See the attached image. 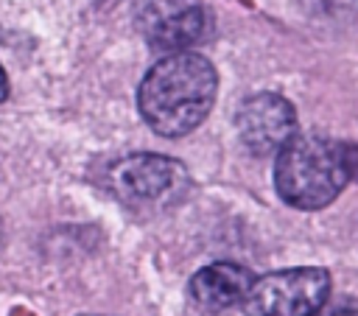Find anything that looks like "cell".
Masks as SVG:
<instances>
[{"label":"cell","mask_w":358,"mask_h":316,"mask_svg":"<svg viewBox=\"0 0 358 316\" xmlns=\"http://www.w3.org/2000/svg\"><path fill=\"white\" fill-rule=\"evenodd\" d=\"M218 73L201 53L179 50L159 59L140 84V112L162 137L193 131L213 109Z\"/></svg>","instance_id":"6da1fadb"},{"label":"cell","mask_w":358,"mask_h":316,"mask_svg":"<svg viewBox=\"0 0 358 316\" xmlns=\"http://www.w3.org/2000/svg\"><path fill=\"white\" fill-rule=\"evenodd\" d=\"M277 193L296 210L327 207L350 182L344 165V143L319 134H296L274 165Z\"/></svg>","instance_id":"7a4b0ae2"},{"label":"cell","mask_w":358,"mask_h":316,"mask_svg":"<svg viewBox=\"0 0 358 316\" xmlns=\"http://www.w3.org/2000/svg\"><path fill=\"white\" fill-rule=\"evenodd\" d=\"M330 299V274L316 266L255 277L243 308L249 316H316Z\"/></svg>","instance_id":"3957f363"},{"label":"cell","mask_w":358,"mask_h":316,"mask_svg":"<svg viewBox=\"0 0 358 316\" xmlns=\"http://www.w3.org/2000/svg\"><path fill=\"white\" fill-rule=\"evenodd\" d=\"M106 185L129 204H162L182 193L187 168L162 154H131L106 168Z\"/></svg>","instance_id":"277c9868"},{"label":"cell","mask_w":358,"mask_h":316,"mask_svg":"<svg viewBox=\"0 0 358 316\" xmlns=\"http://www.w3.org/2000/svg\"><path fill=\"white\" fill-rule=\"evenodd\" d=\"M241 143L257 154H280L296 137V112L277 92H257L243 101L235 117Z\"/></svg>","instance_id":"5b68a950"},{"label":"cell","mask_w":358,"mask_h":316,"mask_svg":"<svg viewBox=\"0 0 358 316\" xmlns=\"http://www.w3.org/2000/svg\"><path fill=\"white\" fill-rule=\"evenodd\" d=\"M137 31L159 50H182L199 42L204 31V8L199 0H137Z\"/></svg>","instance_id":"8992f818"},{"label":"cell","mask_w":358,"mask_h":316,"mask_svg":"<svg viewBox=\"0 0 358 316\" xmlns=\"http://www.w3.org/2000/svg\"><path fill=\"white\" fill-rule=\"evenodd\" d=\"M252 282L255 277L249 268L238 263H213L190 277V296L204 310H224L232 305H243Z\"/></svg>","instance_id":"52a82bcc"},{"label":"cell","mask_w":358,"mask_h":316,"mask_svg":"<svg viewBox=\"0 0 358 316\" xmlns=\"http://www.w3.org/2000/svg\"><path fill=\"white\" fill-rule=\"evenodd\" d=\"M316 316H358V299H352V296L333 299V302H327Z\"/></svg>","instance_id":"ba28073f"},{"label":"cell","mask_w":358,"mask_h":316,"mask_svg":"<svg viewBox=\"0 0 358 316\" xmlns=\"http://www.w3.org/2000/svg\"><path fill=\"white\" fill-rule=\"evenodd\" d=\"M344 165L352 182H358V143H347L344 145Z\"/></svg>","instance_id":"9c48e42d"},{"label":"cell","mask_w":358,"mask_h":316,"mask_svg":"<svg viewBox=\"0 0 358 316\" xmlns=\"http://www.w3.org/2000/svg\"><path fill=\"white\" fill-rule=\"evenodd\" d=\"M8 98V78H6V70L0 67V101Z\"/></svg>","instance_id":"30bf717a"},{"label":"cell","mask_w":358,"mask_h":316,"mask_svg":"<svg viewBox=\"0 0 358 316\" xmlns=\"http://www.w3.org/2000/svg\"><path fill=\"white\" fill-rule=\"evenodd\" d=\"M90 316H95V313H90Z\"/></svg>","instance_id":"8fae6325"}]
</instances>
